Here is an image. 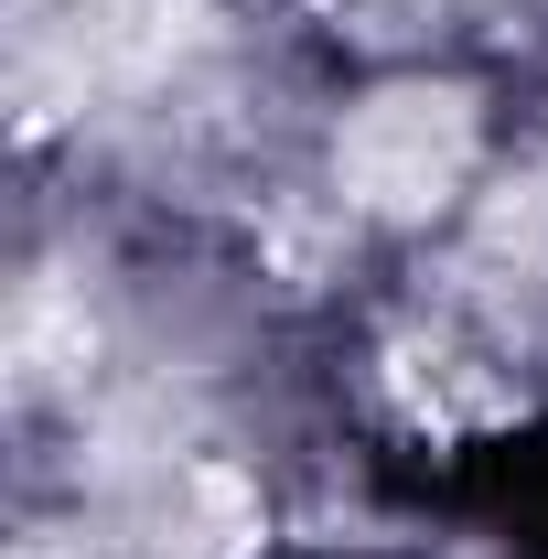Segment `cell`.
<instances>
[{"mask_svg": "<svg viewBox=\"0 0 548 559\" xmlns=\"http://www.w3.org/2000/svg\"><path fill=\"white\" fill-rule=\"evenodd\" d=\"M463 162H474V97H452V86H388V97H366L344 119V151H334L344 194L366 215L441 205L463 183Z\"/></svg>", "mask_w": 548, "mask_h": 559, "instance_id": "1", "label": "cell"}]
</instances>
